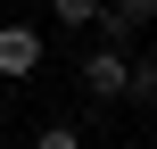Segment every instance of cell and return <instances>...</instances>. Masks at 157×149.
<instances>
[{"label": "cell", "instance_id": "1", "mask_svg": "<svg viewBox=\"0 0 157 149\" xmlns=\"http://www.w3.org/2000/svg\"><path fill=\"white\" fill-rule=\"evenodd\" d=\"M83 91H91L99 108H116V100L132 91V58H124V41H99V50L83 58Z\"/></svg>", "mask_w": 157, "mask_h": 149}, {"label": "cell", "instance_id": "2", "mask_svg": "<svg viewBox=\"0 0 157 149\" xmlns=\"http://www.w3.org/2000/svg\"><path fill=\"white\" fill-rule=\"evenodd\" d=\"M41 50H50L41 25H0V75H8V83H25V75L41 66Z\"/></svg>", "mask_w": 157, "mask_h": 149}, {"label": "cell", "instance_id": "3", "mask_svg": "<svg viewBox=\"0 0 157 149\" xmlns=\"http://www.w3.org/2000/svg\"><path fill=\"white\" fill-rule=\"evenodd\" d=\"M149 17H157V0H108L99 33H108V41H124V33H132V25H149Z\"/></svg>", "mask_w": 157, "mask_h": 149}, {"label": "cell", "instance_id": "4", "mask_svg": "<svg viewBox=\"0 0 157 149\" xmlns=\"http://www.w3.org/2000/svg\"><path fill=\"white\" fill-rule=\"evenodd\" d=\"M108 0H50V25H99Z\"/></svg>", "mask_w": 157, "mask_h": 149}, {"label": "cell", "instance_id": "5", "mask_svg": "<svg viewBox=\"0 0 157 149\" xmlns=\"http://www.w3.org/2000/svg\"><path fill=\"white\" fill-rule=\"evenodd\" d=\"M132 108H157V58H132V91H124Z\"/></svg>", "mask_w": 157, "mask_h": 149}, {"label": "cell", "instance_id": "6", "mask_svg": "<svg viewBox=\"0 0 157 149\" xmlns=\"http://www.w3.org/2000/svg\"><path fill=\"white\" fill-rule=\"evenodd\" d=\"M33 149H83V133H75V124H41V133H33Z\"/></svg>", "mask_w": 157, "mask_h": 149}]
</instances>
